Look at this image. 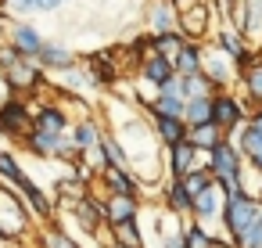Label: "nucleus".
I'll list each match as a JSON object with an SVG mask.
<instances>
[{
    "mask_svg": "<svg viewBox=\"0 0 262 248\" xmlns=\"http://www.w3.org/2000/svg\"><path fill=\"white\" fill-rule=\"evenodd\" d=\"M169 151H172V173L176 176H183V173H190V169H205V166H198L194 158H198V148L183 137V140H176V144H169Z\"/></svg>",
    "mask_w": 262,
    "mask_h": 248,
    "instance_id": "nucleus-11",
    "label": "nucleus"
},
{
    "mask_svg": "<svg viewBox=\"0 0 262 248\" xmlns=\"http://www.w3.org/2000/svg\"><path fill=\"white\" fill-rule=\"evenodd\" d=\"M205 169L223 183L226 194L244 191V180H241V151H237L230 140H219L215 148H208V166H205Z\"/></svg>",
    "mask_w": 262,
    "mask_h": 248,
    "instance_id": "nucleus-1",
    "label": "nucleus"
},
{
    "mask_svg": "<svg viewBox=\"0 0 262 248\" xmlns=\"http://www.w3.org/2000/svg\"><path fill=\"white\" fill-rule=\"evenodd\" d=\"M115 248H129V244H119V241H115Z\"/></svg>",
    "mask_w": 262,
    "mask_h": 248,
    "instance_id": "nucleus-33",
    "label": "nucleus"
},
{
    "mask_svg": "<svg viewBox=\"0 0 262 248\" xmlns=\"http://www.w3.org/2000/svg\"><path fill=\"white\" fill-rule=\"evenodd\" d=\"M172 65H176L180 76H194V72H201V47H198L194 40H183V47H180V54L172 58Z\"/></svg>",
    "mask_w": 262,
    "mask_h": 248,
    "instance_id": "nucleus-15",
    "label": "nucleus"
},
{
    "mask_svg": "<svg viewBox=\"0 0 262 248\" xmlns=\"http://www.w3.org/2000/svg\"><path fill=\"white\" fill-rule=\"evenodd\" d=\"M33 130H43V133H61L65 130V112L61 108H54V105H47L43 112H40V119H36V126Z\"/></svg>",
    "mask_w": 262,
    "mask_h": 248,
    "instance_id": "nucleus-21",
    "label": "nucleus"
},
{
    "mask_svg": "<svg viewBox=\"0 0 262 248\" xmlns=\"http://www.w3.org/2000/svg\"><path fill=\"white\" fill-rule=\"evenodd\" d=\"M187 140L198 148V151H208L223 140V130L215 122H198V126H187Z\"/></svg>",
    "mask_w": 262,
    "mask_h": 248,
    "instance_id": "nucleus-13",
    "label": "nucleus"
},
{
    "mask_svg": "<svg viewBox=\"0 0 262 248\" xmlns=\"http://www.w3.org/2000/svg\"><path fill=\"white\" fill-rule=\"evenodd\" d=\"M201 72L208 76V83L215 90H223V87L233 83V61L226 54H219V51H201Z\"/></svg>",
    "mask_w": 262,
    "mask_h": 248,
    "instance_id": "nucleus-5",
    "label": "nucleus"
},
{
    "mask_svg": "<svg viewBox=\"0 0 262 248\" xmlns=\"http://www.w3.org/2000/svg\"><path fill=\"white\" fill-rule=\"evenodd\" d=\"M0 58H4V69H8V79H11L15 90H33V87H36L40 72H36V65L26 61V54H22L18 47H4V51H0Z\"/></svg>",
    "mask_w": 262,
    "mask_h": 248,
    "instance_id": "nucleus-3",
    "label": "nucleus"
},
{
    "mask_svg": "<svg viewBox=\"0 0 262 248\" xmlns=\"http://www.w3.org/2000/svg\"><path fill=\"white\" fill-rule=\"evenodd\" d=\"M205 18H208L205 0H201V4H194V8H187V11H183V36H187V40H201V36H205Z\"/></svg>",
    "mask_w": 262,
    "mask_h": 248,
    "instance_id": "nucleus-16",
    "label": "nucleus"
},
{
    "mask_svg": "<svg viewBox=\"0 0 262 248\" xmlns=\"http://www.w3.org/2000/svg\"><path fill=\"white\" fill-rule=\"evenodd\" d=\"M15 47H18L22 54H36V51H40V36H36L33 29L18 26V29H15Z\"/></svg>",
    "mask_w": 262,
    "mask_h": 248,
    "instance_id": "nucleus-27",
    "label": "nucleus"
},
{
    "mask_svg": "<svg viewBox=\"0 0 262 248\" xmlns=\"http://www.w3.org/2000/svg\"><path fill=\"white\" fill-rule=\"evenodd\" d=\"M147 18H151V33H169V29H176L180 11L169 4V0H155L147 8Z\"/></svg>",
    "mask_w": 262,
    "mask_h": 248,
    "instance_id": "nucleus-10",
    "label": "nucleus"
},
{
    "mask_svg": "<svg viewBox=\"0 0 262 248\" xmlns=\"http://www.w3.org/2000/svg\"><path fill=\"white\" fill-rule=\"evenodd\" d=\"M219 51H223L233 65H241V69H248V65H251V47H248V40H244L237 29L219 33Z\"/></svg>",
    "mask_w": 262,
    "mask_h": 248,
    "instance_id": "nucleus-8",
    "label": "nucleus"
},
{
    "mask_svg": "<svg viewBox=\"0 0 262 248\" xmlns=\"http://www.w3.org/2000/svg\"><path fill=\"white\" fill-rule=\"evenodd\" d=\"M169 205L176 209V212H194V194L183 187V180L176 176L172 180V187H169Z\"/></svg>",
    "mask_w": 262,
    "mask_h": 248,
    "instance_id": "nucleus-22",
    "label": "nucleus"
},
{
    "mask_svg": "<svg viewBox=\"0 0 262 248\" xmlns=\"http://www.w3.org/2000/svg\"><path fill=\"white\" fill-rule=\"evenodd\" d=\"M169 4H172L176 11H187V8H194V4H201V0H169Z\"/></svg>",
    "mask_w": 262,
    "mask_h": 248,
    "instance_id": "nucleus-29",
    "label": "nucleus"
},
{
    "mask_svg": "<svg viewBox=\"0 0 262 248\" xmlns=\"http://www.w3.org/2000/svg\"><path fill=\"white\" fill-rule=\"evenodd\" d=\"M241 119H244V108H241V101H237L233 94H223V90L212 94V122H215L223 133L237 130Z\"/></svg>",
    "mask_w": 262,
    "mask_h": 248,
    "instance_id": "nucleus-4",
    "label": "nucleus"
},
{
    "mask_svg": "<svg viewBox=\"0 0 262 248\" xmlns=\"http://www.w3.org/2000/svg\"><path fill=\"white\" fill-rule=\"evenodd\" d=\"M183 33H176V29H169V33H155V40H151V47H155V54H162V58H176L180 54V47H183Z\"/></svg>",
    "mask_w": 262,
    "mask_h": 248,
    "instance_id": "nucleus-18",
    "label": "nucleus"
},
{
    "mask_svg": "<svg viewBox=\"0 0 262 248\" xmlns=\"http://www.w3.org/2000/svg\"><path fill=\"white\" fill-rule=\"evenodd\" d=\"M223 205H226V191H223V183H219V180H212L205 191H198V194H194V212H198L201 219L223 216Z\"/></svg>",
    "mask_w": 262,
    "mask_h": 248,
    "instance_id": "nucleus-6",
    "label": "nucleus"
},
{
    "mask_svg": "<svg viewBox=\"0 0 262 248\" xmlns=\"http://www.w3.org/2000/svg\"><path fill=\"white\" fill-rule=\"evenodd\" d=\"M258 209H262V201L258 198H251V194H244V191H233V194H226V205H223V223H226V230H230V237L237 241L255 219H258Z\"/></svg>",
    "mask_w": 262,
    "mask_h": 248,
    "instance_id": "nucleus-2",
    "label": "nucleus"
},
{
    "mask_svg": "<svg viewBox=\"0 0 262 248\" xmlns=\"http://www.w3.org/2000/svg\"><path fill=\"white\" fill-rule=\"evenodd\" d=\"M183 244H187V248H215V237H212L205 226H187V230H183Z\"/></svg>",
    "mask_w": 262,
    "mask_h": 248,
    "instance_id": "nucleus-26",
    "label": "nucleus"
},
{
    "mask_svg": "<svg viewBox=\"0 0 262 248\" xmlns=\"http://www.w3.org/2000/svg\"><path fill=\"white\" fill-rule=\"evenodd\" d=\"M115 226V241L119 244H129V248H140V230H137V219H122V223H112Z\"/></svg>",
    "mask_w": 262,
    "mask_h": 248,
    "instance_id": "nucleus-24",
    "label": "nucleus"
},
{
    "mask_svg": "<svg viewBox=\"0 0 262 248\" xmlns=\"http://www.w3.org/2000/svg\"><path fill=\"white\" fill-rule=\"evenodd\" d=\"M258 223H262V209H258Z\"/></svg>",
    "mask_w": 262,
    "mask_h": 248,
    "instance_id": "nucleus-34",
    "label": "nucleus"
},
{
    "mask_svg": "<svg viewBox=\"0 0 262 248\" xmlns=\"http://www.w3.org/2000/svg\"><path fill=\"white\" fill-rule=\"evenodd\" d=\"M104 180H108V187H112L115 194H133V198H137V180L129 176V169L108 166V169H104Z\"/></svg>",
    "mask_w": 262,
    "mask_h": 248,
    "instance_id": "nucleus-19",
    "label": "nucleus"
},
{
    "mask_svg": "<svg viewBox=\"0 0 262 248\" xmlns=\"http://www.w3.org/2000/svg\"><path fill=\"white\" fill-rule=\"evenodd\" d=\"M151 112H155V115H176V119H183V97L158 90V97L151 101Z\"/></svg>",
    "mask_w": 262,
    "mask_h": 248,
    "instance_id": "nucleus-20",
    "label": "nucleus"
},
{
    "mask_svg": "<svg viewBox=\"0 0 262 248\" xmlns=\"http://www.w3.org/2000/svg\"><path fill=\"white\" fill-rule=\"evenodd\" d=\"M94 144H97V126L94 122H83L76 130V148H94Z\"/></svg>",
    "mask_w": 262,
    "mask_h": 248,
    "instance_id": "nucleus-28",
    "label": "nucleus"
},
{
    "mask_svg": "<svg viewBox=\"0 0 262 248\" xmlns=\"http://www.w3.org/2000/svg\"><path fill=\"white\" fill-rule=\"evenodd\" d=\"M140 72H144V79H147L151 87H158V90H162V87L176 76V65H172L169 58H162V54H155V51H151V54L144 58V69H140Z\"/></svg>",
    "mask_w": 262,
    "mask_h": 248,
    "instance_id": "nucleus-9",
    "label": "nucleus"
},
{
    "mask_svg": "<svg viewBox=\"0 0 262 248\" xmlns=\"http://www.w3.org/2000/svg\"><path fill=\"white\" fill-rule=\"evenodd\" d=\"M155 130H158L162 144H176V140L187 137V122L176 119V115H155Z\"/></svg>",
    "mask_w": 262,
    "mask_h": 248,
    "instance_id": "nucleus-17",
    "label": "nucleus"
},
{
    "mask_svg": "<svg viewBox=\"0 0 262 248\" xmlns=\"http://www.w3.org/2000/svg\"><path fill=\"white\" fill-rule=\"evenodd\" d=\"M183 122H187V126H198V122H212V94H201V97H187V101H183Z\"/></svg>",
    "mask_w": 262,
    "mask_h": 248,
    "instance_id": "nucleus-12",
    "label": "nucleus"
},
{
    "mask_svg": "<svg viewBox=\"0 0 262 248\" xmlns=\"http://www.w3.org/2000/svg\"><path fill=\"white\" fill-rule=\"evenodd\" d=\"M244 87H248L251 101H255V105H262V61H255V65H248V69H244Z\"/></svg>",
    "mask_w": 262,
    "mask_h": 248,
    "instance_id": "nucleus-25",
    "label": "nucleus"
},
{
    "mask_svg": "<svg viewBox=\"0 0 262 248\" xmlns=\"http://www.w3.org/2000/svg\"><path fill=\"white\" fill-rule=\"evenodd\" d=\"M51 248H76V244H72V241H65L61 234H54V237H51Z\"/></svg>",
    "mask_w": 262,
    "mask_h": 248,
    "instance_id": "nucleus-30",
    "label": "nucleus"
},
{
    "mask_svg": "<svg viewBox=\"0 0 262 248\" xmlns=\"http://www.w3.org/2000/svg\"><path fill=\"white\" fill-rule=\"evenodd\" d=\"M36 58H40L43 65H58V69H69V65H72V54L61 51V47H54V44H40Z\"/></svg>",
    "mask_w": 262,
    "mask_h": 248,
    "instance_id": "nucleus-23",
    "label": "nucleus"
},
{
    "mask_svg": "<svg viewBox=\"0 0 262 248\" xmlns=\"http://www.w3.org/2000/svg\"><path fill=\"white\" fill-rule=\"evenodd\" d=\"M165 248H187V244H183V234H172V237H169V244H165Z\"/></svg>",
    "mask_w": 262,
    "mask_h": 248,
    "instance_id": "nucleus-31",
    "label": "nucleus"
},
{
    "mask_svg": "<svg viewBox=\"0 0 262 248\" xmlns=\"http://www.w3.org/2000/svg\"><path fill=\"white\" fill-rule=\"evenodd\" d=\"M248 126H255V130H262V108H258V112H255V115L248 119Z\"/></svg>",
    "mask_w": 262,
    "mask_h": 248,
    "instance_id": "nucleus-32",
    "label": "nucleus"
},
{
    "mask_svg": "<svg viewBox=\"0 0 262 248\" xmlns=\"http://www.w3.org/2000/svg\"><path fill=\"white\" fill-rule=\"evenodd\" d=\"M137 216V198L133 194H112L108 205H104V219L108 223H122V219H133Z\"/></svg>",
    "mask_w": 262,
    "mask_h": 248,
    "instance_id": "nucleus-14",
    "label": "nucleus"
},
{
    "mask_svg": "<svg viewBox=\"0 0 262 248\" xmlns=\"http://www.w3.org/2000/svg\"><path fill=\"white\" fill-rule=\"evenodd\" d=\"M33 130V119L26 112V105L18 101H8L4 108H0V133H15V137H26Z\"/></svg>",
    "mask_w": 262,
    "mask_h": 248,
    "instance_id": "nucleus-7",
    "label": "nucleus"
}]
</instances>
